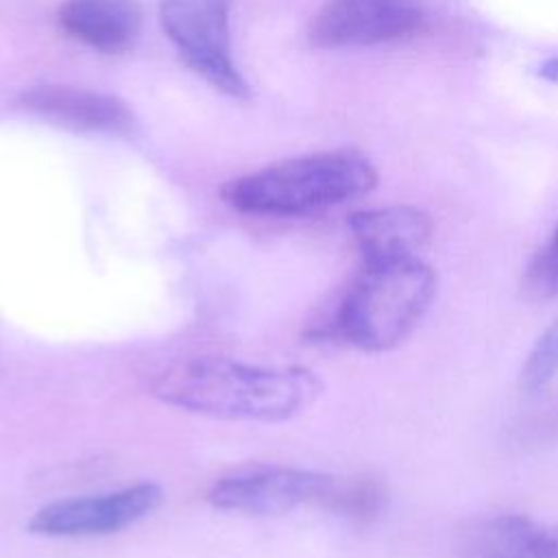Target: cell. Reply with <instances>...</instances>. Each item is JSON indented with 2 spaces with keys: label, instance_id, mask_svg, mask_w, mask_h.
<instances>
[{
  "label": "cell",
  "instance_id": "cell-1",
  "mask_svg": "<svg viewBox=\"0 0 558 558\" xmlns=\"http://www.w3.org/2000/svg\"><path fill=\"white\" fill-rule=\"evenodd\" d=\"M320 392V377L305 366H262L229 357L179 362L153 381V395L179 410L257 423L288 421Z\"/></svg>",
  "mask_w": 558,
  "mask_h": 558
},
{
  "label": "cell",
  "instance_id": "cell-2",
  "mask_svg": "<svg viewBox=\"0 0 558 558\" xmlns=\"http://www.w3.org/2000/svg\"><path fill=\"white\" fill-rule=\"evenodd\" d=\"M434 294L436 275L421 257L364 262L338 303L331 333L360 351H388L412 333Z\"/></svg>",
  "mask_w": 558,
  "mask_h": 558
},
{
  "label": "cell",
  "instance_id": "cell-3",
  "mask_svg": "<svg viewBox=\"0 0 558 558\" xmlns=\"http://www.w3.org/2000/svg\"><path fill=\"white\" fill-rule=\"evenodd\" d=\"M375 183V166L362 153L342 148L292 157L231 179L220 196L244 214L296 216L357 198Z\"/></svg>",
  "mask_w": 558,
  "mask_h": 558
},
{
  "label": "cell",
  "instance_id": "cell-4",
  "mask_svg": "<svg viewBox=\"0 0 558 558\" xmlns=\"http://www.w3.org/2000/svg\"><path fill=\"white\" fill-rule=\"evenodd\" d=\"M231 0H159V22L181 61L231 98L251 89L233 63L229 37Z\"/></svg>",
  "mask_w": 558,
  "mask_h": 558
},
{
  "label": "cell",
  "instance_id": "cell-5",
  "mask_svg": "<svg viewBox=\"0 0 558 558\" xmlns=\"http://www.w3.org/2000/svg\"><path fill=\"white\" fill-rule=\"evenodd\" d=\"M333 475L283 464H257L222 475L207 490L216 510L246 517L288 514L301 506H325L336 486Z\"/></svg>",
  "mask_w": 558,
  "mask_h": 558
},
{
  "label": "cell",
  "instance_id": "cell-6",
  "mask_svg": "<svg viewBox=\"0 0 558 558\" xmlns=\"http://www.w3.org/2000/svg\"><path fill=\"white\" fill-rule=\"evenodd\" d=\"M163 499L161 486L140 482L120 490L59 499L41 506L28 521V532L48 538L107 536L153 514Z\"/></svg>",
  "mask_w": 558,
  "mask_h": 558
},
{
  "label": "cell",
  "instance_id": "cell-7",
  "mask_svg": "<svg viewBox=\"0 0 558 558\" xmlns=\"http://www.w3.org/2000/svg\"><path fill=\"white\" fill-rule=\"evenodd\" d=\"M421 24L418 0H327L307 35L318 48H355L410 37Z\"/></svg>",
  "mask_w": 558,
  "mask_h": 558
},
{
  "label": "cell",
  "instance_id": "cell-8",
  "mask_svg": "<svg viewBox=\"0 0 558 558\" xmlns=\"http://www.w3.org/2000/svg\"><path fill=\"white\" fill-rule=\"evenodd\" d=\"M17 102L22 109L72 131L126 135L135 124L133 111L118 96L70 85H35L22 92Z\"/></svg>",
  "mask_w": 558,
  "mask_h": 558
},
{
  "label": "cell",
  "instance_id": "cell-9",
  "mask_svg": "<svg viewBox=\"0 0 558 558\" xmlns=\"http://www.w3.org/2000/svg\"><path fill=\"white\" fill-rule=\"evenodd\" d=\"M460 558H558V525L525 514H490L464 523Z\"/></svg>",
  "mask_w": 558,
  "mask_h": 558
},
{
  "label": "cell",
  "instance_id": "cell-10",
  "mask_svg": "<svg viewBox=\"0 0 558 558\" xmlns=\"http://www.w3.org/2000/svg\"><path fill=\"white\" fill-rule=\"evenodd\" d=\"M347 225L364 262L418 257L432 238L429 216L410 205L355 211Z\"/></svg>",
  "mask_w": 558,
  "mask_h": 558
},
{
  "label": "cell",
  "instance_id": "cell-11",
  "mask_svg": "<svg viewBox=\"0 0 558 558\" xmlns=\"http://www.w3.org/2000/svg\"><path fill=\"white\" fill-rule=\"evenodd\" d=\"M59 24L85 46L118 54L137 41L142 9L137 0H68L59 9Z\"/></svg>",
  "mask_w": 558,
  "mask_h": 558
},
{
  "label": "cell",
  "instance_id": "cell-12",
  "mask_svg": "<svg viewBox=\"0 0 558 558\" xmlns=\"http://www.w3.org/2000/svg\"><path fill=\"white\" fill-rule=\"evenodd\" d=\"M384 506H386V488L371 477H357L347 482L336 480V486L325 501V508L355 523H368L377 519Z\"/></svg>",
  "mask_w": 558,
  "mask_h": 558
},
{
  "label": "cell",
  "instance_id": "cell-13",
  "mask_svg": "<svg viewBox=\"0 0 558 558\" xmlns=\"http://www.w3.org/2000/svg\"><path fill=\"white\" fill-rule=\"evenodd\" d=\"M558 375V318L538 336L521 366V388L538 392Z\"/></svg>",
  "mask_w": 558,
  "mask_h": 558
},
{
  "label": "cell",
  "instance_id": "cell-14",
  "mask_svg": "<svg viewBox=\"0 0 558 558\" xmlns=\"http://www.w3.org/2000/svg\"><path fill=\"white\" fill-rule=\"evenodd\" d=\"M523 292L530 301L558 296V227L530 259L523 275Z\"/></svg>",
  "mask_w": 558,
  "mask_h": 558
},
{
  "label": "cell",
  "instance_id": "cell-15",
  "mask_svg": "<svg viewBox=\"0 0 558 558\" xmlns=\"http://www.w3.org/2000/svg\"><path fill=\"white\" fill-rule=\"evenodd\" d=\"M538 76L549 81V83H556L558 85V54L554 57H547L541 65H538Z\"/></svg>",
  "mask_w": 558,
  "mask_h": 558
}]
</instances>
